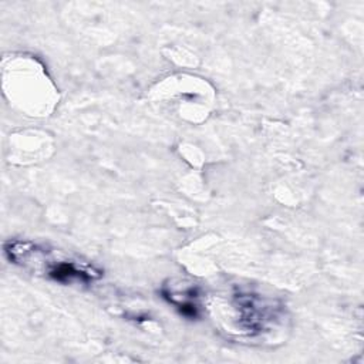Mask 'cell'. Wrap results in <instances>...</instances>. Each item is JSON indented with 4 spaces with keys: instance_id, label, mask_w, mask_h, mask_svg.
I'll use <instances>...</instances> for the list:
<instances>
[{
    "instance_id": "6da1fadb",
    "label": "cell",
    "mask_w": 364,
    "mask_h": 364,
    "mask_svg": "<svg viewBox=\"0 0 364 364\" xmlns=\"http://www.w3.org/2000/svg\"><path fill=\"white\" fill-rule=\"evenodd\" d=\"M6 253L14 263L23 267L33 266L34 270H40L60 282H70L73 279L91 280L97 276L94 269L84 263L67 260L54 252H47L27 242H10L6 246Z\"/></svg>"
}]
</instances>
